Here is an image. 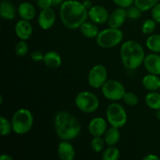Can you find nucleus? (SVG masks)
Returning <instances> with one entry per match:
<instances>
[{
    "mask_svg": "<svg viewBox=\"0 0 160 160\" xmlns=\"http://www.w3.org/2000/svg\"><path fill=\"white\" fill-rule=\"evenodd\" d=\"M59 17L65 28L70 30L78 29L87 21L88 10L80 2L67 0L61 4Z\"/></svg>",
    "mask_w": 160,
    "mask_h": 160,
    "instance_id": "f257e3e1",
    "label": "nucleus"
},
{
    "mask_svg": "<svg viewBox=\"0 0 160 160\" xmlns=\"http://www.w3.org/2000/svg\"><path fill=\"white\" fill-rule=\"evenodd\" d=\"M56 134L61 140L72 141L81 134V126L78 119L70 112L59 111L54 118Z\"/></svg>",
    "mask_w": 160,
    "mask_h": 160,
    "instance_id": "f03ea898",
    "label": "nucleus"
},
{
    "mask_svg": "<svg viewBox=\"0 0 160 160\" xmlns=\"http://www.w3.org/2000/svg\"><path fill=\"white\" fill-rule=\"evenodd\" d=\"M120 57L123 67L130 70L139 68L143 64L145 54L144 48L138 42L128 40L120 48Z\"/></svg>",
    "mask_w": 160,
    "mask_h": 160,
    "instance_id": "7ed1b4c3",
    "label": "nucleus"
},
{
    "mask_svg": "<svg viewBox=\"0 0 160 160\" xmlns=\"http://www.w3.org/2000/svg\"><path fill=\"white\" fill-rule=\"evenodd\" d=\"M11 123L12 131L17 134L22 135L31 130L34 123V117L29 109L21 108L14 112L11 119Z\"/></svg>",
    "mask_w": 160,
    "mask_h": 160,
    "instance_id": "20e7f679",
    "label": "nucleus"
},
{
    "mask_svg": "<svg viewBox=\"0 0 160 160\" xmlns=\"http://www.w3.org/2000/svg\"><path fill=\"white\" fill-rule=\"evenodd\" d=\"M123 34L120 29L109 28L99 31L96 38V43L102 48H111L121 43Z\"/></svg>",
    "mask_w": 160,
    "mask_h": 160,
    "instance_id": "39448f33",
    "label": "nucleus"
},
{
    "mask_svg": "<svg viewBox=\"0 0 160 160\" xmlns=\"http://www.w3.org/2000/svg\"><path fill=\"white\" fill-rule=\"evenodd\" d=\"M75 105L84 113H92L99 107V99L94 93L88 91L81 92L75 98Z\"/></svg>",
    "mask_w": 160,
    "mask_h": 160,
    "instance_id": "423d86ee",
    "label": "nucleus"
},
{
    "mask_svg": "<svg viewBox=\"0 0 160 160\" xmlns=\"http://www.w3.org/2000/svg\"><path fill=\"white\" fill-rule=\"evenodd\" d=\"M107 122L111 127L121 128L127 123L128 114L122 105L117 102L111 103L108 106L106 111Z\"/></svg>",
    "mask_w": 160,
    "mask_h": 160,
    "instance_id": "0eeeda50",
    "label": "nucleus"
},
{
    "mask_svg": "<svg viewBox=\"0 0 160 160\" xmlns=\"http://www.w3.org/2000/svg\"><path fill=\"white\" fill-rule=\"evenodd\" d=\"M102 92L105 98L110 101H120L123 99L126 90L121 82L117 80H107L102 87Z\"/></svg>",
    "mask_w": 160,
    "mask_h": 160,
    "instance_id": "6e6552de",
    "label": "nucleus"
},
{
    "mask_svg": "<svg viewBox=\"0 0 160 160\" xmlns=\"http://www.w3.org/2000/svg\"><path fill=\"white\" fill-rule=\"evenodd\" d=\"M108 72L106 67L102 64H96L89 71L88 82L91 88L95 89L102 88L107 81Z\"/></svg>",
    "mask_w": 160,
    "mask_h": 160,
    "instance_id": "1a4fd4ad",
    "label": "nucleus"
},
{
    "mask_svg": "<svg viewBox=\"0 0 160 160\" xmlns=\"http://www.w3.org/2000/svg\"><path fill=\"white\" fill-rule=\"evenodd\" d=\"M56 15L52 8L42 9L38 17L39 27L43 30H48L53 27L56 23Z\"/></svg>",
    "mask_w": 160,
    "mask_h": 160,
    "instance_id": "9d476101",
    "label": "nucleus"
},
{
    "mask_svg": "<svg viewBox=\"0 0 160 160\" xmlns=\"http://www.w3.org/2000/svg\"><path fill=\"white\" fill-rule=\"evenodd\" d=\"M109 14L107 9L101 6H93L88 10V17L91 21L96 24H104L109 20Z\"/></svg>",
    "mask_w": 160,
    "mask_h": 160,
    "instance_id": "9b49d317",
    "label": "nucleus"
},
{
    "mask_svg": "<svg viewBox=\"0 0 160 160\" xmlns=\"http://www.w3.org/2000/svg\"><path fill=\"white\" fill-rule=\"evenodd\" d=\"M127 18H128V16H127L126 9L119 7L109 14L108 25L109 28L120 29L125 23Z\"/></svg>",
    "mask_w": 160,
    "mask_h": 160,
    "instance_id": "f8f14e48",
    "label": "nucleus"
},
{
    "mask_svg": "<svg viewBox=\"0 0 160 160\" xmlns=\"http://www.w3.org/2000/svg\"><path fill=\"white\" fill-rule=\"evenodd\" d=\"M107 123L102 117L92 119L88 124V131L93 137H102L107 131Z\"/></svg>",
    "mask_w": 160,
    "mask_h": 160,
    "instance_id": "ddd939ff",
    "label": "nucleus"
},
{
    "mask_svg": "<svg viewBox=\"0 0 160 160\" xmlns=\"http://www.w3.org/2000/svg\"><path fill=\"white\" fill-rule=\"evenodd\" d=\"M143 64L149 73L160 75V56L159 54L152 52L145 56Z\"/></svg>",
    "mask_w": 160,
    "mask_h": 160,
    "instance_id": "4468645a",
    "label": "nucleus"
},
{
    "mask_svg": "<svg viewBox=\"0 0 160 160\" xmlns=\"http://www.w3.org/2000/svg\"><path fill=\"white\" fill-rule=\"evenodd\" d=\"M15 33L16 35L20 40H28L31 37L33 33V27L29 20H23L17 22L15 25Z\"/></svg>",
    "mask_w": 160,
    "mask_h": 160,
    "instance_id": "2eb2a0df",
    "label": "nucleus"
},
{
    "mask_svg": "<svg viewBox=\"0 0 160 160\" xmlns=\"http://www.w3.org/2000/svg\"><path fill=\"white\" fill-rule=\"evenodd\" d=\"M57 152L62 160H73L75 157V149L70 141L62 140L58 145Z\"/></svg>",
    "mask_w": 160,
    "mask_h": 160,
    "instance_id": "dca6fc26",
    "label": "nucleus"
},
{
    "mask_svg": "<svg viewBox=\"0 0 160 160\" xmlns=\"http://www.w3.org/2000/svg\"><path fill=\"white\" fill-rule=\"evenodd\" d=\"M43 62L48 68L57 69L62 64V57L55 51H48L45 53Z\"/></svg>",
    "mask_w": 160,
    "mask_h": 160,
    "instance_id": "f3484780",
    "label": "nucleus"
},
{
    "mask_svg": "<svg viewBox=\"0 0 160 160\" xmlns=\"http://www.w3.org/2000/svg\"><path fill=\"white\" fill-rule=\"evenodd\" d=\"M142 86L144 88L149 92H155V91L160 89V78L159 75L148 73L145 75L142 81Z\"/></svg>",
    "mask_w": 160,
    "mask_h": 160,
    "instance_id": "a211bd4d",
    "label": "nucleus"
},
{
    "mask_svg": "<svg viewBox=\"0 0 160 160\" xmlns=\"http://www.w3.org/2000/svg\"><path fill=\"white\" fill-rule=\"evenodd\" d=\"M18 14L21 19L30 21L35 17L36 9L31 3L28 2H23L19 6Z\"/></svg>",
    "mask_w": 160,
    "mask_h": 160,
    "instance_id": "6ab92c4d",
    "label": "nucleus"
},
{
    "mask_svg": "<svg viewBox=\"0 0 160 160\" xmlns=\"http://www.w3.org/2000/svg\"><path fill=\"white\" fill-rule=\"evenodd\" d=\"M80 31L84 37L87 38H96L99 33L98 26L92 21H85L81 27Z\"/></svg>",
    "mask_w": 160,
    "mask_h": 160,
    "instance_id": "aec40b11",
    "label": "nucleus"
},
{
    "mask_svg": "<svg viewBox=\"0 0 160 160\" xmlns=\"http://www.w3.org/2000/svg\"><path fill=\"white\" fill-rule=\"evenodd\" d=\"M0 14L2 18L4 20H13L16 17V9L12 3L8 0L2 1L0 5Z\"/></svg>",
    "mask_w": 160,
    "mask_h": 160,
    "instance_id": "412c9836",
    "label": "nucleus"
},
{
    "mask_svg": "<svg viewBox=\"0 0 160 160\" xmlns=\"http://www.w3.org/2000/svg\"><path fill=\"white\" fill-rule=\"evenodd\" d=\"M120 128L111 127L107 129L106 134H104V140L108 146H114L119 142L120 139Z\"/></svg>",
    "mask_w": 160,
    "mask_h": 160,
    "instance_id": "4be33fe9",
    "label": "nucleus"
},
{
    "mask_svg": "<svg viewBox=\"0 0 160 160\" xmlns=\"http://www.w3.org/2000/svg\"><path fill=\"white\" fill-rule=\"evenodd\" d=\"M145 103L150 109L158 110L160 109V93L157 92H150L145 95Z\"/></svg>",
    "mask_w": 160,
    "mask_h": 160,
    "instance_id": "5701e85b",
    "label": "nucleus"
},
{
    "mask_svg": "<svg viewBox=\"0 0 160 160\" xmlns=\"http://www.w3.org/2000/svg\"><path fill=\"white\" fill-rule=\"evenodd\" d=\"M145 44L150 51L152 52L160 53V34H156L148 36Z\"/></svg>",
    "mask_w": 160,
    "mask_h": 160,
    "instance_id": "b1692460",
    "label": "nucleus"
},
{
    "mask_svg": "<svg viewBox=\"0 0 160 160\" xmlns=\"http://www.w3.org/2000/svg\"><path fill=\"white\" fill-rule=\"evenodd\" d=\"M120 152L117 147L114 146H109L104 152L102 153V158L103 160H117L120 158Z\"/></svg>",
    "mask_w": 160,
    "mask_h": 160,
    "instance_id": "393cba45",
    "label": "nucleus"
},
{
    "mask_svg": "<svg viewBox=\"0 0 160 160\" xmlns=\"http://www.w3.org/2000/svg\"><path fill=\"white\" fill-rule=\"evenodd\" d=\"M159 2V0H134V4L142 12H145L152 9Z\"/></svg>",
    "mask_w": 160,
    "mask_h": 160,
    "instance_id": "a878e982",
    "label": "nucleus"
},
{
    "mask_svg": "<svg viewBox=\"0 0 160 160\" xmlns=\"http://www.w3.org/2000/svg\"><path fill=\"white\" fill-rule=\"evenodd\" d=\"M12 131V126L11 121L6 117H1L0 118V133L2 136H8Z\"/></svg>",
    "mask_w": 160,
    "mask_h": 160,
    "instance_id": "bb28decb",
    "label": "nucleus"
},
{
    "mask_svg": "<svg viewBox=\"0 0 160 160\" xmlns=\"http://www.w3.org/2000/svg\"><path fill=\"white\" fill-rule=\"evenodd\" d=\"M105 145H106L105 140L101 137H93L91 142V148L95 152H100L104 149Z\"/></svg>",
    "mask_w": 160,
    "mask_h": 160,
    "instance_id": "cd10ccee",
    "label": "nucleus"
},
{
    "mask_svg": "<svg viewBox=\"0 0 160 160\" xmlns=\"http://www.w3.org/2000/svg\"><path fill=\"white\" fill-rule=\"evenodd\" d=\"M156 28V22L153 19L145 20L142 25V31L144 34H151Z\"/></svg>",
    "mask_w": 160,
    "mask_h": 160,
    "instance_id": "c85d7f7f",
    "label": "nucleus"
},
{
    "mask_svg": "<svg viewBox=\"0 0 160 160\" xmlns=\"http://www.w3.org/2000/svg\"><path fill=\"white\" fill-rule=\"evenodd\" d=\"M28 45L24 40H20L17 43L15 46V53L17 56H24L28 54Z\"/></svg>",
    "mask_w": 160,
    "mask_h": 160,
    "instance_id": "c756f323",
    "label": "nucleus"
},
{
    "mask_svg": "<svg viewBox=\"0 0 160 160\" xmlns=\"http://www.w3.org/2000/svg\"><path fill=\"white\" fill-rule=\"evenodd\" d=\"M123 102L130 106H135L138 104V97L131 92H126L123 98Z\"/></svg>",
    "mask_w": 160,
    "mask_h": 160,
    "instance_id": "7c9ffc66",
    "label": "nucleus"
},
{
    "mask_svg": "<svg viewBox=\"0 0 160 160\" xmlns=\"http://www.w3.org/2000/svg\"><path fill=\"white\" fill-rule=\"evenodd\" d=\"M127 16H128V18L131 19V20H136V19L140 18L141 16H142V11L139 9L138 6H132L127 8Z\"/></svg>",
    "mask_w": 160,
    "mask_h": 160,
    "instance_id": "2f4dec72",
    "label": "nucleus"
},
{
    "mask_svg": "<svg viewBox=\"0 0 160 160\" xmlns=\"http://www.w3.org/2000/svg\"><path fill=\"white\" fill-rule=\"evenodd\" d=\"M152 17L156 23H160V2H158L152 9Z\"/></svg>",
    "mask_w": 160,
    "mask_h": 160,
    "instance_id": "473e14b6",
    "label": "nucleus"
},
{
    "mask_svg": "<svg viewBox=\"0 0 160 160\" xmlns=\"http://www.w3.org/2000/svg\"><path fill=\"white\" fill-rule=\"evenodd\" d=\"M112 1L119 7L125 8V9L131 6L134 2V0H112Z\"/></svg>",
    "mask_w": 160,
    "mask_h": 160,
    "instance_id": "72a5a7b5",
    "label": "nucleus"
},
{
    "mask_svg": "<svg viewBox=\"0 0 160 160\" xmlns=\"http://www.w3.org/2000/svg\"><path fill=\"white\" fill-rule=\"evenodd\" d=\"M37 6L41 9H48L53 6L52 0H37Z\"/></svg>",
    "mask_w": 160,
    "mask_h": 160,
    "instance_id": "f704fd0d",
    "label": "nucleus"
},
{
    "mask_svg": "<svg viewBox=\"0 0 160 160\" xmlns=\"http://www.w3.org/2000/svg\"><path fill=\"white\" fill-rule=\"evenodd\" d=\"M44 56H45V54L42 52L36 50V51H34L31 53V57L34 62H41V61H43Z\"/></svg>",
    "mask_w": 160,
    "mask_h": 160,
    "instance_id": "c9c22d12",
    "label": "nucleus"
},
{
    "mask_svg": "<svg viewBox=\"0 0 160 160\" xmlns=\"http://www.w3.org/2000/svg\"><path fill=\"white\" fill-rule=\"evenodd\" d=\"M144 160H159L160 158L155 154H148L143 158Z\"/></svg>",
    "mask_w": 160,
    "mask_h": 160,
    "instance_id": "e433bc0d",
    "label": "nucleus"
},
{
    "mask_svg": "<svg viewBox=\"0 0 160 160\" xmlns=\"http://www.w3.org/2000/svg\"><path fill=\"white\" fill-rule=\"evenodd\" d=\"M83 5H84V6L88 9V10H89V9L93 6H92V2L91 0H85V1H84V2H83Z\"/></svg>",
    "mask_w": 160,
    "mask_h": 160,
    "instance_id": "4c0bfd02",
    "label": "nucleus"
},
{
    "mask_svg": "<svg viewBox=\"0 0 160 160\" xmlns=\"http://www.w3.org/2000/svg\"><path fill=\"white\" fill-rule=\"evenodd\" d=\"M0 160H12V157L8 154H2Z\"/></svg>",
    "mask_w": 160,
    "mask_h": 160,
    "instance_id": "58836bf2",
    "label": "nucleus"
},
{
    "mask_svg": "<svg viewBox=\"0 0 160 160\" xmlns=\"http://www.w3.org/2000/svg\"><path fill=\"white\" fill-rule=\"evenodd\" d=\"M65 0H52L53 6H61L62 3H63Z\"/></svg>",
    "mask_w": 160,
    "mask_h": 160,
    "instance_id": "ea45409f",
    "label": "nucleus"
},
{
    "mask_svg": "<svg viewBox=\"0 0 160 160\" xmlns=\"http://www.w3.org/2000/svg\"><path fill=\"white\" fill-rule=\"evenodd\" d=\"M156 118L158 119V120H160V109H158V110H156Z\"/></svg>",
    "mask_w": 160,
    "mask_h": 160,
    "instance_id": "a19ab883",
    "label": "nucleus"
},
{
    "mask_svg": "<svg viewBox=\"0 0 160 160\" xmlns=\"http://www.w3.org/2000/svg\"><path fill=\"white\" fill-rule=\"evenodd\" d=\"M159 91H160V89H159Z\"/></svg>",
    "mask_w": 160,
    "mask_h": 160,
    "instance_id": "79ce46f5",
    "label": "nucleus"
}]
</instances>
